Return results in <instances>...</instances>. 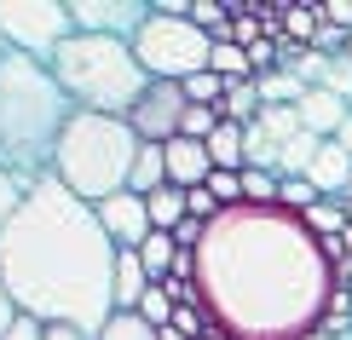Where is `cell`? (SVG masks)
Here are the masks:
<instances>
[{
  "label": "cell",
  "mask_w": 352,
  "mask_h": 340,
  "mask_svg": "<svg viewBox=\"0 0 352 340\" xmlns=\"http://www.w3.org/2000/svg\"><path fill=\"white\" fill-rule=\"evenodd\" d=\"M260 87V104H300L306 98V81L295 76V69H272V76H254Z\"/></svg>",
  "instance_id": "ffe728a7"
},
{
  "label": "cell",
  "mask_w": 352,
  "mask_h": 340,
  "mask_svg": "<svg viewBox=\"0 0 352 340\" xmlns=\"http://www.w3.org/2000/svg\"><path fill=\"white\" fill-rule=\"evenodd\" d=\"M69 115V93L47 64H35L29 52L0 58V173H18L29 185L47 179Z\"/></svg>",
  "instance_id": "3957f363"
},
{
  "label": "cell",
  "mask_w": 352,
  "mask_h": 340,
  "mask_svg": "<svg viewBox=\"0 0 352 340\" xmlns=\"http://www.w3.org/2000/svg\"><path fill=\"white\" fill-rule=\"evenodd\" d=\"M47 69L69 93V104H81L93 115H122L127 122L133 104L151 93V76H144L133 41H116V35H69L47 58Z\"/></svg>",
  "instance_id": "277c9868"
},
{
  "label": "cell",
  "mask_w": 352,
  "mask_h": 340,
  "mask_svg": "<svg viewBox=\"0 0 352 340\" xmlns=\"http://www.w3.org/2000/svg\"><path fill=\"white\" fill-rule=\"evenodd\" d=\"M277 202H283V208H295V214H306L312 202H324V196H318L312 179H283V196H277Z\"/></svg>",
  "instance_id": "4316f807"
},
{
  "label": "cell",
  "mask_w": 352,
  "mask_h": 340,
  "mask_svg": "<svg viewBox=\"0 0 352 340\" xmlns=\"http://www.w3.org/2000/svg\"><path fill=\"white\" fill-rule=\"evenodd\" d=\"M341 271L329 248L283 202H237L202 231L197 300L208 329L231 340H312L329 329Z\"/></svg>",
  "instance_id": "6da1fadb"
},
{
  "label": "cell",
  "mask_w": 352,
  "mask_h": 340,
  "mask_svg": "<svg viewBox=\"0 0 352 340\" xmlns=\"http://www.w3.org/2000/svg\"><path fill=\"white\" fill-rule=\"evenodd\" d=\"M162 156H168V185H179V190H197L214 179V156L202 139H168Z\"/></svg>",
  "instance_id": "8fae6325"
},
{
  "label": "cell",
  "mask_w": 352,
  "mask_h": 340,
  "mask_svg": "<svg viewBox=\"0 0 352 340\" xmlns=\"http://www.w3.org/2000/svg\"><path fill=\"white\" fill-rule=\"evenodd\" d=\"M346 58H352V35H346Z\"/></svg>",
  "instance_id": "d590c367"
},
{
  "label": "cell",
  "mask_w": 352,
  "mask_h": 340,
  "mask_svg": "<svg viewBox=\"0 0 352 340\" xmlns=\"http://www.w3.org/2000/svg\"><path fill=\"white\" fill-rule=\"evenodd\" d=\"M173 260H179V242H173V231H151V236H144V248H139V265L151 271V283H168Z\"/></svg>",
  "instance_id": "2e32d148"
},
{
  "label": "cell",
  "mask_w": 352,
  "mask_h": 340,
  "mask_svg": "<svg viewBox=\"0 0 352 340\" xmlns=\"http://www.w3.org/2000/svg\"><path fill=\"white\" fill-rule=\"evenodd\" d=\"M139 133L122 122V115H93V110H76L58 139V156H52V179H64L81 202H110L116 190H127L133 179V161H139Z\"/></svg>",
  "instance_id": "5b68a950"
},
{
  "label": "cell",
  "mask_w": 352,
  "mask_h": 340,
  "mask_svg": "<svg viewBox=\"0 0 352 340\" xmlns=\"http://www.w3.org/2000/svg\"><path fill=\"white\" fill-rule=\"evenodd\" d=\"M162 185H168V156H162V144H139V161H133L127 190H133V196H156Z\"/></svg>",
  "instance_id": "9a60e30c"
},
{
  "label": "cell",
  "mask_w": 352,
  "mask_h": 340,
  "mask_svg": "<svg viewBox=\"0 0 352 340\" xmlns=\"http://www.w3.org/2000/svg\"><path fill=\"white\" fill-rule=\"evenodd\" d=\"M156 340H185L179 329H173V323H168V329H156Z\"/></svg>",
  "instance_id": "e575fe53"
},
{
  "label": "cell",
  "mask_w": 352,
  "mask_h": 340,
  "mask_svg": "<svg viewBox=\"0 0 352 340\" xmlns=\"http://www.w3.org/2000/svg\"><path fill=\"white\" fill-rule=\"evenodd\" d=\"M318 23L346 29V35H352V0H318Z\"/></svg>",
  "instance_id": "f1b7e54d"
},
{
  "label": "cell",
  "mask_w": 352,
  "mask_h": 340,
  "mask_svg": "<svg viewBox=\"0 0 352 340\" xmlns=\"http://www.w3.org/2000/svg\"><path fill=\"white\" fill-rule=\"evenodd\" d=\"M116 260L104 219L93 202H81L64 179H35L18 219L0 236V277L23 317L47 329H76L98 340L116 317Z\"/></svg>",
  "instance_id": "7a4b0ae2"
},
{
  "label": "cell",
  "mask_w": 352,
  "mask_h": 340,
  "mask_svg": "<svg viewBox=\"0 0 352 340\" xmlns=\"http://www.w3.org/2000/svg\"><path fill=\"white\" fill-rule=\"evenodd\" d=\"M208 196L219 202V208H237V202H243V173H214V179H208Z\"/></svg>",
  "instance_id": "83f0119b"
},
{
  "label": "cell",
  "mask_w": 352,
  "mask_h": 340,
  "mask_svg": "<svg viewBox=\"0 0 352 340\" xmlns=\"http://www.w3.org/2000/svg\"><path fill=\"white\" fill-rule=\"evenodd\" d=\"M306 179L318 185V196H346V185H352V150L341 139H324L318 144V156H312V168H306Z\"/></svg>",
  "instance_id": "7c38bea8"
},
{
  "label": "cell",
  "mask_w": 352,
  "mask_h": 340,
  "mask_svg": "<svg viewBox=\"0 0 352 340\" xmlns=\"http://www.w3.org/2000/svg\"><path fill=\"white\" fill-rule=\"evenodd\" d=\"M151 271L139 265V248H122V260H116V312H139L144 294H151Z\"/></svg>",
  "instance_id": "5bb4252c"
},
{
  "label": "cell",
  "mask_w": 352,
  "mask_h": 340,
  "mask_svg": "<svg viewBox=\"0 0 352 340\" xmlns=\"http://www.w3.org/2000/svg\"><path fill=\"white\" fill-rule=\"evenodd\" d=\"M23 196H29V179H18V173H0V236H6V225L18 219Z\"/></svg>",
  "instance_id": "cb8c5ba5"
},
{
  "label": "cell",
  "mask_w": 352,
  "mask_h": 340,
  "mask_svg": "<svg viewBox=\"0 0 352 340\" xmlns=\"http://www.w3.org/2000/svg\"><path fill=\"white\" fill-rule=\"evenodd\" d=\"M76 35V18H69V0H0V41L12 52H58Z\"/></svg>",
  "instance_id": "52a82bcc"
},
{
  "label": "cell",
  "mask_w": 352,
  "mask_h": 340,
  "mask_svg": "<svg viewBox=\"0 0 352 340\" xmlns=\"http://www.w3.org/2000/svg\"><path fill=\"white\" fill-rule=\"evenodd\" d=\"M300 219H306V231H312L318 242H335V236H346V225H352V219H346V202H312Z\"/></svg>",
  "instance_id": "d6986e66"
},
{
  "label": "cell",
  "mask_w": 352,
  "mask_h": 340,
  "mask_svg": "<svg viewBox=\"0 0 352 340\" xmlns=\"http://www.w3.org/2000/svg\"><path fill=\"white\" fill-rule=\"evenodd\" d=\"M6 340H47V323H35V317H18V329H12Z\"/></svg>",
  "instance_id": "1f68e13d"
},
{
  "label": "cell",
  "mask_w": 352,
  "mask_h": 340,
  "mask_svg": "<svg viewBox=\"0 0 352 340\" xmlns=\"http://www.w3.org/2000/svg\"><path fill=\"white\" fill-rule=\"evenodd\" d=\"M295 110H300L306 133H318V139H335V133L346 127V115H352V104H346V98L324 93V87H306V98H300Z\"/></svg>",
  "instance_id": "4fadbf2b"
},
{
  "label": "cell",
  "mask_w": 352,
  "mask_h": 340,
  "mask_svg": "<svg viewBox=\"0 0 352 340\" xmlns=\"http://www.w3.org/2000/svg\"><path fill=\"white\" fill-rule=\"evenodd\" d=\"M185 87V98H190V104H202V110H219V104H226V76H214V69H202V76H190V81H179Z\"/></svg>",
  "instance_id": "603a6c76"
},
{
  "label": "cell",
  "mask_w": 352,
  "mask_h": 340,
  "mask_svg": "<svg viewBox=\"0 0 352 340\" xmlns=\"http://www.w3.org/2000/svg\"><path fill=\"white\" fill-rule=\"evenodd\" d=\"M329 47H346V29H329V23H318V41H312V52H329Z\"/></svg>",
  "instance_id": "4dcf8cb0"
},
{
  "label": "cell",
  "mask_w": 352,
  "mask_h": 340,
  "mask_svg": "<svg viewBox=\"0 0 352 340\" xmlns=\"http://www.w3.org/2000/svg\"><path fill=\"white\" fill-rule=\"evenodd\" d=\"M18 317H23V312H18V300L6 294V277H0V340H6L12 329H18Z\"/></svg>",
  "instance_id": "f546056e"
},
{
  "label": "cell",
  "mask_w": 352,
  "mask_h": 340,
  "mask_svg": "<svg viewBox=\"0 0 352 340\" xmlns=\"http://www.w3.org/2000/svg\"><path fill=\"white\" fill-rule=\"evenodd\" d=\"M98 340H156V329H151L139 312H116V317L104 323V335H98Z\"/></svg>",
  "instance_id": "d4e9b609"
},
{
  "label": "cell",
  "mask_w": 352,
  "mask_h": 340,
  "mask_svg": "<svg viewBox=\"0 0 352 340\" xmlns=\"http://www.w3.org/2000/svg\"><path fill=\"white\" fill-rule=\"evenodd\" d=\"M185 110H190V98H185V87H179V81H151V93L133 104L127 127H133L144 144H168V139H179Z\"/></svg>",
  "instance_id": "ba28073f"
},
{
  "label": "cell",
  "mask_w": 352,
  "mask_h": 340,
  "mask_svg": "<svg viewBox=\"0 0 352 340\" xmlns=\"http://www.w3.org/2000/svg\"><path fill=\"white\" fill-rule=\"evenodd\" d=\"M69 18H76V35H116V41H133L151 6L144 0H69Z\"/></svg>",
  "instance_id": "9c48e42d"
},
{
  "label": "cell",
  "mask_w": 352,
  "mask_h": 340,
  "mask_svg": "<svg viewBox=\"0 0 352 340\" xmlns=\"http://www.w3.org/2000/svg\"><path fill=\"white\" fill-rule=\"evenodd\" d=\"M47 340H81L76 329H47Z\"/></svg>",
  "instance_id": "d6a6232c"
},
{
  "label": "cell",
  "mask_w": 352,
  "mask_h": 340,
  "mask_svg": "<svg viewBox=\"0 0 352 340\" xmlns=\"http://www.w3.org/2000/svg\"><path fill=\"white\" fill-rule=\"evenodd\" d=\"M98 219H104V231H110L116 248H144V236L156 231L144 196H133V190H116L110 202H98Z\"/></svg>",
  "instance_id": "30bf717a"
},
{
  "label": "cell",
  "mask_w": 352,
  "mask_h": 340,
  "mask_svg": "<svg viewBox=\"0 0 352 340\" xmlns=\"http://www.w3.org/2000/svg\"><path fill=\"white\" fill-rule=\"evenodd\" d=\"M335 139H341V144H346V150H352V115H346V127H341V133H335Z\"/></svg>",
  "instance_id": "836d02e7"
},
{
  "label": "cell",
  "mask_w": 352,
  "mask_h": 340,
  "mask_svg": "<svg viewBox=\"0 0 352 340\" xmlns=\"http://www.w3.org/2000/svg\"><path fill=\"white\" fill-rule=\"evenodd\" d=\"M0 47H6V41H0ZM0 58H6V52H0Z\"/></svg>",
  "instance_id": "8d00e7d4"
},
{
  "label": "cell",
  "mask_w": 352,
  "mask_h": 340,
  "mask_svg": "<svg viewBox=\"0 0 352 340\" xmlns=\"http://www.w3.org/2000/svg\"><path fill=\"white\" fill-rule=\"evenodd\" d=\"M260 110H266V104H260V87H254V81H231V87H226V104H219V115H226V122L254 127Z\"/></svg>",
  "instance_id": "ac0fdd59"
},
{
  "label": "cell",
  "mask_w": 352,
  "mask_h": 340,
  "mask_svg": "<svg viewBox=\"0 0 352 340\" xmlns=\"http://www.w3.org/2000/svg\"><path fill=\"white\" fill-rule=\"evenodd\" d=\"M318 87L352 104V58H329V69H324V81H318Z\"/></svg>",
  "instance_id": "484cf974"
},
{
  "label": "cell",
  "mask_w": 352,
  "mask_h": 340,
  "mask_svg": "<svg viewBox=\"0 0 352 340\" xmlns=\"http://www.w3.org/2000/svg\"><path fill=\"white\" fill-rule=\"evenodd\" d=\"M208 69H214V76H226V81H248V76H254V64H248V52L237 47V41H214Z\"/></svg>",
  "instance_id": "7402d4cb"
},
{
  "label": "cell",
  "mask_w": 352,
  "mask_h": 340,
  "mask_svg": "<svg viewBox=\"0 0 352 340\" xmlns=\"http://www.w3.org/2000/svg\"><path fill=\"white\" fill-rule=\"evenodd\" d=\"M144 208H151V225H156V231H173V225H179V219L190 214V208H185V190H179V185H162L156 196H144Z\"/></svg>",
  "instance_id": "44dd1931"
},
{
  "label": "cell",
  "mask_w": 352,
  "mask_h": 340,
  "mask_svg": "<svg viewBox=\"0 0 352 340\" xmlns=\"http://www.w3.org/2000/svg\"><path fill=\"white\" fill-rule=\"evenodd\" d=\"M272 12L283 18L289 47H300V41H318V6H300V0H272Z\"/></svg>",
  "instance_id": "e0dca14e"
},
{
  "label": "cell",
  "mask_w": 352,
  "mask_h": 340,
  "mask_svg": "<svg viewBox=\"0 0 352 340\" xmlns=\"http://www.w3.org/2000/svg\"><path fill=\"white\" fill-rule=\"evenodd\" d=\"M133 52H139V64H144V76H151V81H190V76L208 69L214 35H208V29H197L190 18H179V12L151 6L144 29L133 35Z\"/></svg>",
  "instance_id": "8992f818"
}]
</instances>
